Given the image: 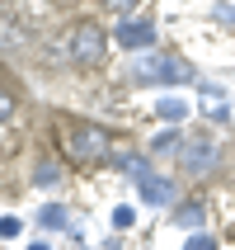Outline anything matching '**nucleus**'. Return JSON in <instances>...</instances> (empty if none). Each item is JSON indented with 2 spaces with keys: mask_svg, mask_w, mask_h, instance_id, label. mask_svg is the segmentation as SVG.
<instances>
[{
  "mask_svg": "<svg viewBox=\"0 0 235 250\" xmlns=\"http://www.w3.org/2000/svg\"><path fill=\"white\" fill-rule=\"evenodd\" d=\"M66 52H71L75 66H99L104 52H108V33H104L99 24H80L75 33H71V47H66Z\"/></svg>",
  "mask_w": 235,
  "mask_h": 250,
  "instance_id": "nucleus-3",
  "label": "nucleus"
},
{
  "mask_svg": "<svg viewBox=\"0 0 235 250\" xmlns=\"http://www.w3.org/2000/svg\"><path fill=\"white\" fill-rule=\"evenodd\" d=\"M0 236H19V217H0Z\"/></svg>",
  "mask_w": 235,
  "mask_h": 250,
  "instance_id": "nucleus-14",
  "label": "nucleus"
},
{
  "mask_svg": "<svg viewBox=\"0 0 235 250\" xmlns=\"http://www.w3.org/2000/svg\"><path fill=\"white\" fill-rule=\"evenodd\" d=\"M66 156L71 161H108L113 156V137L94 123H66Z\"/></svg>",
  "mask_w": 235,
  "mask_h": 250,
  "instance_id": "nucleus-1",
  "label": "nucleus"
},
{
  "mask_svg": "<svg viewBox=\"0 0 235 250\" xmlns=\"http://www.w3.org/2000/svg\"><path fill=\"white\" fill-rule=\"evenodd\" d=\"M141 0H104V10H113V14H132Z\"/></svg>",
  "mask_w": 235,
  "mask_h": 250,
  "instance_id": "nucleus-13",
  "label": "nucleus"
},
{
  "mask_svg": "<svg viewBox=\"0 0 235 250\" xmlns=\"http://www.w3.org/2000/svg\"><path fill=\"white\" fill-rule=\"evenodd\" d=\"M132 222H137V212L127 208V203H123V208H113V227H118V231H127Z\"/></svg>",
  "mask_w": 235,
  "mask_h": 250,
  "instance_id": "nucleus-10",
  "label": "nucleus"
},
{
  "mask_svg": "<svg viewBox=\"0 0 235 250\" xmlns=\"http://www.w3.org/2000/svg\"><path fill=\"white\" fill-rule=\"evenodd\" d=\"M42 227H66V208H42Z\"/></svg>",
  "mask_w": 235,
  "mask_h": 250,
  "instance_id": "nucleus-11",
  "label": "nucleus"
},
{
  "mask_svg": "<svg viewBox=\"0 0 235 250\" xmlns=\"http://www.w3.org/2000/svg\"><path fill=\"white\" fill-rule=\"evenodd\" d=\"M113 38L123 42V47H132V52H146V47H151V42H155V28L146 24V19H123Z\"/></svg>",
  "mask_w": 235,
  "mask_h": 250,
  "instance_id": "nucleus-5",
  "label": "nucleus"
},
{
  "mask_svg": "<svg viewBox=\"0 0 235 250\" xmlns=\"http://www.w3.org/2000/svg\"><path fill=\"white\" fill-rule=\"evenodd\" d=\"M10 113H14V99H10V90H0V123H5Z\"/></svg>",
  "mask_w": 235,
  "mask_h": 250,
  "instance_id": "nucleus-15",
  "label": "nucleus"
},
{
  "mask_svg": "<svg viewBox=\"0 0 235 250\" xmlns=\"http://www.w3.org/2000/svg\"><path fill=\"white\" fill-rule=\"evenodd\" d=\"M183 146H188V142H183L179 132H165V137H155L151 151H155V156H183Z\"/></svg>",
  "mask_w": 235,
  "mask_h": 250,
  "instance_id": "nucleus-9",
  "label": "nucleus"
},
{
  "mask_svg": "<svg viewBox=\"0 0 235 250\" xmlns=\"http://www.w3.org/2000/svg\"><path fill=\"white\" fill-rule=\"evenodd\" d=\"M174 222L179 227H202L207 222V208H202V203H179V208H174Z\"/></svg>",
  "mask_w": 235,
  "mask_h": 250,
  "instance_id": "nucleus-8",
  "label": "nucleus"
},
{
  "mask_svg": "<svg viewBox=\"0 0 235 250\" xmlns=\"http://www.w3.org/2000/svg\"><path fill=\"white\" fill-rule=\"evenodd\" d=\"M127 170H132V180L141 184V198H146L151 208H169V203H174V184H169L165 175H155V170H151V161L132 156V161H127Z\"/></svg>",
  "mask_w": 235,
  "mask_h": 250,
  "instance_id": "nucleus-4",
  "label": "nucleus"
},
{
  "mask_svg": "<svg viewBox=\"0 0 235 250\" xmlns=\"http://www.w3.org/2000/svg\"><path fill=\"white\" fill-rule=\"evenodd\" d=\"M127 76H132L137 85H151V81H165V85H174V81H193V71H183L174 57H151V52L137 57Z\"/></svg>",
  "mask_w": 235,
  "mask_h": 250,
  "instance_id": "nucleus-2",
  "label": "nucleus"
},
{
  "mask_svg": "<svg viewBox=\"0 0 235 250\" xmlns=\"http://www.w3.org/2000/svg\"><path fill=\"white\" fill-rule=\"evenodd\" d=\"M155 113H160L165 123H183V118H188V104H183L179 95H165L160 104H155Z\"/></svg>",
  "mask_w": 235,
  "mask_h": 250,
  "instance_id": "nucleus-7",
  "label": "nucleus"
},
{
  "mask_svg": "<svg viewBox=\"0 0 235 250\" xmlns=\"http://www.w3.org/2000/svg\"><path fill=\"white\" fill-rule=\"evenodd\" d=\"M28 250H47V246H28Z\"/></svg>",
  "mask_w": 235,
  "mask_h": 250,
  "instance_id": "nucleus-16",
  "label": "nucleus"
},
{
  "mask_svg": "<svg viewBox=\"0 0 235 250\" xmlns=\"http://www.w3.org/2000/svg\"><path fill=\"white\" fill-rule=\"evenodd\" d=\"M183 250H217V241H212V236H202V231H193Z\"/></svg>",
  "mask_w": 235,
  "mask_h": 250,
  "instance_id": "nucleus-12",
  "label": "nucleus"
},
{
  "mask_svg": "<svg viewBox=\"0 0 235 250\" xmlns=\"http://www.w3.org/2000/svg\"><path fill=\"white\" fill-rule=\"evenodd\" d=\"M183 161H188V170H193V175H202L207 166H217V142H207V137L188 142V146H183Z\"/></svg>",
  "mask_w": 235,
  "mask_h": 250,
  "instance_id": "nucleus-6",
  "label": "nucleus"
}]
</instances>
